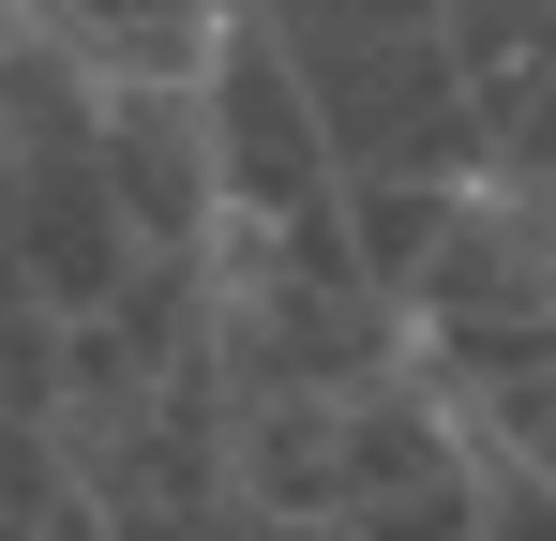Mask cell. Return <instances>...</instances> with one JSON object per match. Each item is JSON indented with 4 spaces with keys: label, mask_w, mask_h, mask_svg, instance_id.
I'll return each instance as SVG.
<instances>
[{
    "label": "cell",
    "mask_w": 556,
    "mask_h": 541,
    "mask_svg": "<svg viewBox=\"0 0 556 541\" xmlns=\"http://www.w3.org/2000/svg\"><path fill=\"white\" fill-rule=\"evenodd\" d=\"M437 211H452V180H346V256L406 301V270H421V241H437Z\"/></svg>",
    "instance_id": "6"
},
{
    "label": "cell",
    "mask_w": 556,
    "mask_h": 541,
    "mask_svg": "<svg viewBox=\"0 0 556 541\" xmlns=\"http://www.w3.org/2000/svg\"><path fill=\"white\" fill-rule=\"evenodd\" d=\"M286 76L316 90V136L346 180H466V61H452V0H271Z\"/></svg>",
    "instance_id": "1"
},
{
    "label": "cell",
    "mask_w": 556,
    "mask_h": 541,
    "mask_svg": "<svg viewBox=\"0 0 556 541\" xmlns=\"http://www.w3.org/2000/svg\"><path fill=\"white\" fill-rule=\"evenodd\" d=\"M91 90H105V180H121L136 256H211L226 166H211V105H195V76H91Z\"/></svg>",
    "instance_id": "4"
},
{
    "label": "cell",
    "mask_w": 556,
    "mask_h": 541,
    "mask_svg": "<svg viewBox=\"0 0 556 541\" xmlns=\"http://www.w3.org/2000/svg\"><path fill=\"white\" fill-rule=\"evenodd\" d=\"M0 180H15V270H30V301L76 331L105 316L121 286H136V226H121V180H105V90L46 46V30H15L0 46Z\"/></svg>",
    "instance_id": "2"
},
{
    "label": "cell",
    "mask_w": 556,
    "mask_h": 541,
    "mask_svg": "<svg viewBox=\"0 0 556 541\" xmlns=\"http://www.w3.org/2000/svg\"><path fill=\"white\" fill-rule=\"evenodd\" d=\"M241 0H30V30L76 76H211V30Z\"/></svg>",
    "instance_id": "5"
},
{
    "label": "cell",
    "mask_w": 556,
    "mask_h": 541,
    "mask_svg": "<svg viewBox=\"0 0 556 541\" xmlns=\"http://www.w3.org/2000/svg\"><path fill=\"white\" fill-rule=\"evenodd\" d=\"M211 166H226V211H256V226H301V211H346V166H331V136H316V90L286 76L271 15H226L211 30Z\"/></svg>",
    "instance_id": "3"
},
{
    "label": "cell",
    "mask_w": 556,
    "mask_h": 541,
    "mask_svg": "<svg viewBox=\"0 0 556 541\" xmlns=\"http://www.w3.org/2000/svg\"><path fill=\"white\" fill-rule=\"evenodd\" d=\"M466 136H481V166H496V180H556V61L466 90Z\"/></svg>",
    "instance_id": "7"
},
{
    "label": "cell",
    "mask_w": 556,
    "mask_h": 541,
    "mask_svg": "<svg viewBox=\"0 0 556 541\" xmlns=\"http://www.w3.org/2000/svg\"><path fill=\"white\" fill-rule=\"evenodd\" d=\"M466 437L511 451V466H542L556 481V376H527V391H496V406H466Z\"/></svg>",
    "instance_id": "8"
},
{
    "label": "cell",
    "mask_w": 556,
    "mask_h": 541,
    "mask_svg": "<svg viewBox=\"0 0 556 541\" xmlns=\"http://www.w3.org/2000/svg\"><path fill=\"white\" fill-rule=\"evenodd\" d=\"M481 541H556V481H542V466L481 451Z\"/></svg>",
    "instance_id": "9"
}]
</instances>
